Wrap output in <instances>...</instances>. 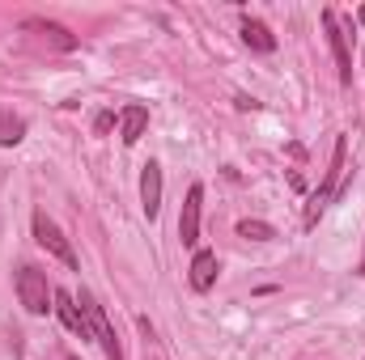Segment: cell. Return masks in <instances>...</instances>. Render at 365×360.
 I'll return each instance as SVG.
<instances>
[{
    "mask_svg": "<svg viewBox=\"0 0 365 360\" xmlns=\"http://www.w3.org/2000/svg\"><path fill=\"white\" fill-rule=\"evenodd\" d=\"M238 238H251V242H268V238H276V229L268 225V221H242V225H238Z\"/></svg>",
    "mask_w": 365,
    "mask_h": 360,
    "instance_id": "4fadbf2b",
    "label": "cell"
},
{
    "mask_svg": "<svg viewBox=\"0 0 365 360\" xmlns=\"http://www.w3.org/2000/svg\"><path fill=\"white\" fill-rule=\"evenodd\" d=\"M212 284H217V255L212 250H195V259H191V288L208 292Z\"/></svg>",
    "mask_w": 365,
    "mask_h": 360,
    "instance_id": "30bf717a",
    "label": "cell"
},
{
    "mask_svg": "<svg viewBox=\"0 0 365 360\" xmlns=\"http://www.w3.org/2000/svg\"><path fill=\"white\" fill-rule=\"evenodd\" d=\"M17 297H21V305H26L34 318H43L47 309H56V305H51V301H56V288L47 284V275H43V271L30 268V263L17 271Z\"/></svg>",
    "mask_w": 365,
    "mask_h": 360,
    "instance_id": "7a4b0ae2",
    "label": "cell"
},
{
    "mask_svg": "<svg viewBox=\"0 0 365 360\" xmlns=\"http://www.w3.org/2000/svg\"><path fill=\"white\" fill-rule=\"evenodd\" d=\"M361 271H365V259H361Z\"/></svg>",
    "mask_w": 365,
    "mask_h": 360,
    "instance_id": "9a60e30c",
    "label": "cell"
},
{
    "mask_svg": "<svg viewBox=\"0 0 365 360\" xmlns=\"http://www.w3.org/2000/svg\"><path fill=\"white\" fill-rule=\"evenodd\" d=\"M200 203H204V186L195 182L182 199V216H179V238L182 246H195L200 242Z\"/></svg>",
    "mask_w": 365,
    "mask_h": 360,
    "instance_id": "5b68a950",
    "label": "cell"
},
{
    "mask_svg": "<svg viewBox=\"0 0 365 360\" xmlns=\"http://www.w3.org/2000/svg\"><path fill=\"white\" fill-rule=\"evenodd\" d=\"M140 208L149 221H158V212H162V166L158 162H149L140 174Z\"/></svg>",
    "mask_w": 365,
    "mask_h": 360,
    "instance_id": "8992f818",
    "label": "cell"
},
{
    "mask_svg": "<svg viewBox=\"0 0 365 360\" xmlns=\"http://www.w3.org/2000/svg\"><path fill=\"white\" fill-rule=\"evenodd\" d=\"M26 136V119H17L13 110H0V144H17Z\"/></svg>",
    "mask_w": 365,
    "mask_h": 360,
    "instance_id": "7c38bea8",
    "label": "cell"
},
{
    "mask_svg": "<svg viewBox=\"0 0 365 360\" xmlns=\"http://www.w3.org/2000/svg\"><path fill=\"white\" fill-rule=\"evenodd\" d=\"M145 127H149V110L145 106H123V115H119V140L136 144L145 136Z\"/></svg>",
    "mask_w": 365,
    "mask_h": 360,
    "instance_id": "9c48e42d",
    "label": "cell"
},
{
    "mask_svg": "<svg viewBox=\"0 0 365 360\" xmlns=\"http://www.w3.org/2000/svg\"><path fill=\"white\" fill-rule=\"evenodd\" d=\"M34 238H38V246H43L47 255H56L64 268H77V250L68 246V238L60 233V225H56L47 212H34Z\"/></svg>",
    "mask_w": 365,
    "mask_h": 360,
    "instance_id": "3957f363",
    "label": "cell"
},
{
    "mask_svg": "<svg viewBox=\"0 0 365 360\" xmlns=\"http://www.w3.org/2000/svg\"><path fill=\"white\" fill-rule=\"evenodd\" d=\"M77 305H81V314H86V327H90V335L102 344V352L106 360H123V348H119V335H115V327H110V318H106V309L98 305V297H93L90 288H81L77 292Z\"/></svg>",
    "mask_w": 365,
    "mask_h": 360,
    "instance_id": "6da1fadb",
    "label": "cell"
},
{
    "mask_svg": "<svg viewBox=\"0 0 365 360\" xmlns=\"http://www.w3.org/2000/svg\"><path fill=\"white\" fill-rule=\"evenodd\" d=\"M357 17H361V26H365V4H361V13H357Z\"/></svg>",
    "mask_w": 365,
    "mask_h": 360,
    "instance_id": "5bb4252c",
    "label": "cell"
},
{
    "mask_svg": "<svg viewBox=\"0 0 365 360\" xmlns=\"http://www.w3.org/2000/svg\"><path fill=\"white\" fill-rule=\"evenodd\" d=\"M323 26H327V43H331V51H336V64H340V81L349 85V81H353V55H349V34H344L340 21H336V9H323Z\"/></svg>",
    "mask_w": 365,
    "mask_h": 360,
    "instance_id": "277c9868",
    "label": "cell"
},
{
    "mask_svg": "<svg viewBox=\"0 0 365 360\" xmlns=\"http://www.w3.org/2000/svg\"><path fill=\"white\" fill-rule=\"evenodd\" d=\"M21 30H26V34H38L43 43H51V47H60V51H73V47H77V38H73L64 26L43 21V17H26V21H21Z\"/></svg>",
    "mask_w": 365,
    "mask_h": 360,
    "instance_id": "52a82bcc",
    "label": "cell"
},
{
    "mask_svg": "<svg viewBox=\"0 0 365 360\" xmlns=\"http://www.w3.org/2000/svg\"><path fill=\"white\" fill-rule=\"evenodd\" d=\"M56 314H60V322L73 331V335H90V327H86V314H81V305H77V297L73 292H64V288H56Z\"/></svg>",
    "mask_w": 365,
    "mask_h": 360,
    "instance_id": "ba28073f",
    "label": "cell"
},
{
    "mask_svg": "<svg viewBox=\"0 0 365 360\" xmlns=\"http://www.w3.org/2000/svg\"><path fill=\"white\" fill-rule=\"evenodd\" d=\"M242 38H247V47H255V51H276V34L264 21H255V17L242 21Z\"/></svg>",
    "mask_w": 365,
    "mask_h": 360,
    "instance_id": "8fae6325",
    "label": "cell"
}]
</instances>
